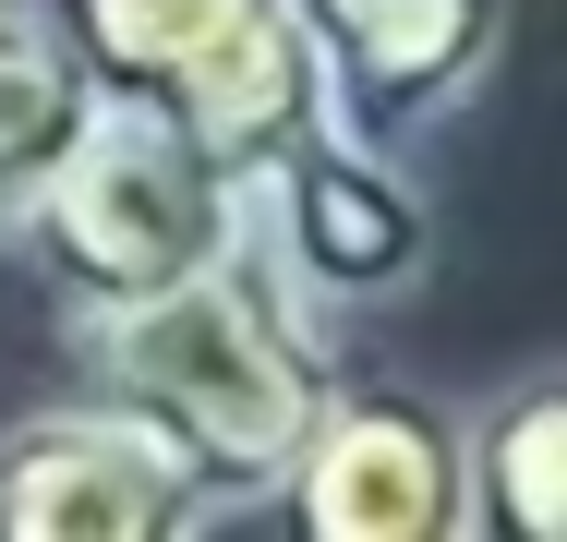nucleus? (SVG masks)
Returning a JSON list of instances; mask_svg holds the SVG:
<instances>
[{"instance_id":"1","label":"nucleus","mask_w":567,"mask_h":542,"mask_svg":"<svg viewBox=\"0 0 567 542\" xmlns=\"http://www.w3.org/2000/svg\"><path fill=\"white\" fill-rule=\"evenodd\" d=\"M73 350H85L97 398L157 423V446L194 470L206 507H266L339 386L327 314H302L241 241L121 314H73Z\"/></svg>"},{"instance_id":"2","label":"nucleus","mask_w":567,"mask_h":542,"mask_svg":"<svg viewBox=\"0 0 567 542\" xmlns=\"http://www.w3.org/2000/svg\"><path fill=\"white\" fill-rule=\"evenodd\" d=\"M0 241H24V265L49 278L61 314H121L241 241V169L182 145L145 108H97L49 157V181L0 217Z\"/></svg>"},{"instance_id":"8","label":"nucleus","mask_w":567,"mask_h":542,"mask_svg":"<svg viewBox=\"0 0 567 542\" xmlns=\"http://www.w3.org/2000/svg\"><path fill=\"white\" fill-rule=\"evenodd\" d=\"M471 458V531L556 542L567 531V374H519L507 398H483L458 423Z\"/></svg>"},{"instance_id":"4","label":"nucleus","mask_w":567,"mask_h":542,"mask_svg":"<svg viewBox=\"0 0 567 542\" xmlns=\"http://www.w3.org/2000/svg\"><path fill=\"white\" fill-rule=\"evenodd\" d=\"M241 253L302 302V314H374L423 290L435 265V206L386 145H350L327 121L278 133L241 169Z\"/></svg>"},{"instance_id":"6","label":"nucleus","mask_w":567,"mask_h":542,"mask_svg":"<svg viewBox=\"0 0 567 542\" xmlns=\"http://www.w3.org/2000/svg\"><path fill=\"white\" fill-rule=\"evenodd\" d=\"M290 24H302L315 121L386 157L458 121L507 49V0H290Z\"/></svg>"},{"instance_id":"9","label":"nucleus","mask_w":567,"mask_h":542,"mask_svg":"<svg viewBox=\"0 0 567 542\" xmlns=\"http://www.w3.org/2000/svg\"><path fill=\"white\" fill-rule=\"evenodd\" d=\"M97 121V85L73 73L49 0H0V217L49 181V157Z\"/></svg>"},{"instance_id":"3","label":"nucleus","mask_w":567,"mask_h":542,"mask_svg":"<svg viewBox=\"0 0 567 542\" xmlns=\"http://www.w3.org/2000/svg\"><path fill=\"white\" fill-rule=\"evenodd\" d=\"M49 24L97 108H145L229 169H254L278 133L315 121L290 0H49Z\"/></svg>"},{"instance_id":"7","label":"nucleus","mask_w":567,"mask_h":542,"mask_svg":"<svg viewBox=\"0 0 567 542\" xmlns=\"http://www.w3.org/2000/svg\"><path fill=\"white\" fill-rule=\"evenodd\" d=\"M218 507L121 398H49L0 423V542H182Z\"/></svg>"},{"instance_id":"5","label":"nucleus","mask_w":567,"mask_h":542,"mask_svg":"<svg viewBox=\"0 0 567 542\" xmlns=\"http://www.w3.org/2000/svg\"><path fill=\"white\" fill-rule=\"evenodd\" d=\"M266 507L302 542H471L458 410L399 374H339Z\"/></svg>"}]
</instances>
